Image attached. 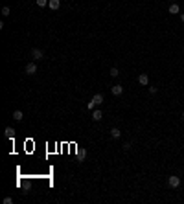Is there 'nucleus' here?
<instances>
[{"mask_svg":"<svg viewBox=\"0 0 184 204\" xmlns=\"http://www.w3.org/2000/svg\"><path fill=\"white\" fill-rule=\"evenodd\" d=\"M99 103H103V96H101V94H96V96L90 99V103H88V108H94V107L99 105Z\"/></svg>","mask_w":184,"mask_h":204,"instance_id":"nucleus-1","label":"nucleus"},{"mask_svg":"<svg viewBox=\"0 0 184 204\" xmlns=\"http://www.w3.org/2000/svg\"><path fill=\"white\" fill-rule=\"evenodd\" d=\"M35 72H37V64L35 63H28L26 64V74H28V76H33Z\"/></svg>","mask_w":184,"mask_h":204,"instance_id":"nucleus-2","label":"nucleus"},{"mask_svg":"<svg viewBox=\"0 0 184 204\" xmlns=\"http://www.w3.org/2000/svg\"><path fill=\"white\" fill-rule=\"evenodd\" d=\"M168 182H169V186H171V188H179V186H180V178H179V176H175V175L169 176Z\"/></svg>","mask_w":184,"mask_h":204,"instance_id":"nucleus-3","label":"nucleus"},{"mask_svg":"<svg viewBox=\"0 0 184 204\" xmlns=\"http://www.w3.org/2000/svg\"><path fill=\"white\" fill-rule=\"evenodd\" d=\"M31 57H33V59H43V57H44V53H43V50L33 48V50H31Z\"/></svg>","mask_w":184,"mask_h":204,"instance_id":"nucleus-4","label":"nucleus"},{"mask_svg":"<svg viewBox=\"0 0 184 204\" xmlns=\"http://www.w3.org/2000/svg\"><path fill=\"white\" fill-rule=\"evenodd\" d=\"M59 6H61V0H50V2H48V8H50L52 11H57Z\"/></svg>","mask_w":184,"mask_h":204,"instance_id":"nucleus-5","label":"nucleus"},{"mask_svg":"<svg viewBox=\"0 0 184 204\" xmlns=\"http://www.w3.org/2000/svg\"><path fill=\"white\" fill-rule=\"evenodd\" d=\"M138 83L146 86L149 83V76H147V74H140V76H138Z\"/></svg>","mask_w":184,"mask_h":204,"instance_id":"nucleus-6","label":"nucleus"},{"mask_svg":"<svg viewBox=\"0 0 184 204\" xmlns=\"http://www.w3.org/2000/svg\"><path fill=\"white\" fill-rule=\"evenodd\" d=\"M111 90H112V94H114V96H120V94L124 92V86H121V85H114V86L111 88Z\"/></svg>","mask_w":184,"mask_h":204,"instance_id":"nucleus-7","label":"nucleus"},{"mask_svg":"<svg viewBox=\"0 0 184 204\" xmlns=\"http://www.w3.org/2000/svg\"><path fill=\"white\" fill-rule=\"evenodd\" d=\"M168 11L171 13V15H175V13H179V11H180V8H179V4H171V6L168 8Z\"/></svg>","mask_w":184,"mask_h":204,"instance_id":"nucleus-8","label":"nucleus"},{"mask_svg":"<svg viewBox=\"0 0 184 204\" xmlns=\"http://www.w3.org/2000/svg\"><path fill=\"white\" fill-rule=\"evenodd\" d=\"M101 118H103V114H101V110H94V112H92V120H94V121H99Z\"/></svg>","mask_w":184,"mask_h":204,"instance_id":"nucleus-9","label":"nucleus"},{"mask_svg":"<svg viewBox=\"0 0 184 204\" xmlns=\"http://www.w3.org/2000/svg\"><path fill=\"white\" fill-rule=\"evenodd\" d=\"M6 138H13V134H15V129L13 127H6Z\"/></svg>","mask_w":184,"mask_h":204,"instance_id":"nucleus-10","label":"nucleus"},{"mask_svg":"<svg viewBox=\"0 0 184 204\" xmlns=\"http://www.w3.org/2000/svg\"><path fill=\"white\" fill-rule=\"evenodd\" d=\"M111 136H112V138H120V136H121V132H120V129H116V127H114V129H112V131H111Z\"/></svg>","mask_w":184,"mask_h":204,"instance_id":"nucleus-11","label":"nucleus"},{"mask_svg":"<svg viewBox=\"0 0 184 204\" xmlns=\"http://www.w3.org/2000/svg\"><path fill=\"white\" fill-rule=\"evenodd\" d=\"M13 120H15V121H20V120H22V112H20V110H15V112H13Z\"/></svg>","mask_w":184,"mask_h":204,"instance_id":"nucleus-12","label":"nucleus"},{"mask_svg":"<svg viewBox=\"0 0 184 204\" xmlns=\"http://www.w3.org/2000/svg\"><path fill=\"white\" fill-rule=\"evenodd\" d=\"M35 2H37V6H39V8H44V6H48V2H50V0H35Z\"/></svg>","mask_w":184,"mask_h":204,"instance_id":"nucleus-13","label":"nucleus"},{"mask_svg":"<svg viewBox=\"0 0 184 204\" xmlns=\"http://www.w3.org/2000/svg\"><path fill=\"white\" fill-rule=\"evenodd\" d=\"M109 74H111V76H112V77H118V76H120V72H118V68H114V66L111 68V72H109Z\"/></svg>","mask_w":184,"mask_h":204,"instance_id":"nucleus-14","label":"nucleus"},{"mask_svg":"<svg viewBox=\"0 0 184 204\" xmlns=\"http://www.w3.org/2000/svg\"><path fill=\"white\" fill-rule=\"evenodd\" d=\"M2 15H4V17L9 15V8H8V6H4V8H2Z\"/></svg>","mask_w":184,"mask_h":204,"instance_id":"nucleus-15","label":"nucleus"},{"mask_svg":"<svg viewBox=\"0 0 184 204\" xmlns=\"http://www.w3.org/2000/svg\"><path fill=\"white\" fill-rule=\"evenodd\" d=\"M11 202H13L11 197H6V199H4V204H11Z\"/></svg>","mask_w":184,"mask_h":204,"instance_id":"nucleus-16","label":"nucleus"},{"mask_svg":"<svg viewBox=\"0 0 184 204\" xmlns=\"http://www.w3.org/2000/svg\"><path fill=\"white\" fill-rule=\"evenodd\" d=\"M180 18H182V22H184V15H180Z\"/></svg>","mask_w":184,"mask_h":204,"instance_id":"nucleus-17","label":"nucleus"},{"mask_svg":"<svg viewBox=\"0 0 184 204\" xmlns=\"http://www.w3.org/2000/svg\"><path fill=\"white\" fill-rule=\"evenodd\" d=\"M182 118H184V112H182Z\"/></svg>","mask_w":184,"mask_h":204,"instance_id":"nucleus-18","label":"nucleus"}]
</instances>
